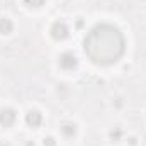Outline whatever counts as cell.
<instances>
[{"mask_svg": "<svg viewBox=\"0 0 146 146\" xmlns=\"http://www.w3.org/2000/svg\"><path fill=\"white\" fill-rule=\"evenodd\" d=\"M83 51L92 63L109 66L117 63L126 53V39L119 27L102 22L94 26L83 39Z\"/></svg>", "mask_w": 146, "mask_h": 146, "instance_id": "1", "label": "cell"}, {"mask_svg": "<svg viewBox=\"0 0 146 146\" xmlns=\"http://www.w3.org/2000/svg\"><path fill=\"white\" fill-rule=\"evenodd\" d=\"M58 65H60L61 70H65V72H72V70H75V68L78 66V58H76V54L72 53V51H65V53L60 54V58H58Z\"/></svg>", "mask_w": 146, "mask_h": 146, "instance_id": "2", "label": "cell"}, {"mask_svg": "<svg viewBox=\"0 0 146 146\" xmlns=\"http://www.w3.org/2000/svg\"><path fill=\"white\" fill-rule=\"evenodd\" d=\"M49 33H51L53 39L63 41V39H66V37L70 36V27H68V24L65 21H56V22H53Z\"/></svg>", "mask_w": 146, "mask_h": 146, "instance_id": "3", "label": "cell"}, {"mask_svg": "<svg viewBox=\"0 0 146 146\" xmlns=\"http://www.w3.org/2000/svg\"><path fill=\"white\" fill-rule=\"evenodd\" d=\"M15 121H17V114H15V110L14 109H10V107H3V109H0V126H3V127H10V126L15 124Z\"/></svg>", "mask_w": 146, "mask_h": 146, "instance_id": "4", "label": "cell"}, {"mask_svg": "<svg viewBox=\"0 0 146 146\" xmlns=\"http://www.w3.org/2000/svg\"><path fill=\"white\" fill-rule=\"evenodd\" d=\"M26 122L29 127H39L42 124V114L39 110H29L26 114Z\"/></svg>", "mask_w": 146, "mask_h": 146, "instance_id": "5", "label": "cell"}, {"mask_svg": "<svg viewBox=\"0 0 146 146\" xmlns=\"http://www.w3.org/2000/svg\"><path fill=\"white\" fill-rule=\"evenodd\" d=\"M60 129H61V134H63L65 138H73V136H76V124H75V122H63Z\"/></svg>", "mask_w": 146, "mask_h": 146, "instance_id": "6", "label": "cell"}, {"mask_svg": "<svg viewBox=\"0 0 146 146\" xmlns=\"http://www.w3.org/2000/svg\"><path fill=\"white\" fill-rule=\"evenodd\" d=\"M14 31V22L9 17H0V34H10Z\"/></svg>", "mask_w": 146, "mask_h": 146, "instance_id": "7", "label": "cell"}, {"mask_svg": "<svg viewBox=\"0 0 146 146\" xmlns=\"http://www.w3.org/2000/svg\"><path fill=\"white\" fill-rule=\"evenodd\" d=\"M109 136H110L112 141H119V139L122 138V129H121V127H114L109 133Z\"/></svg>", "mask_w": 146, "mask_h": 146, "instance_id": "8", "label": "cell"}, {"mask_svg": "<svg viewBox=\"0 0 146 146\" xmlns=\"http://www.w3.org/2000/svg\"><path fill=\"white\" fill-rule=\"evenodd\" d=\"M24 3L29 7H42L46 3V0H24Z\"/></svg>", "mask_w": 146, "mask_h": 146, "instance_id": "9", "label": "cell"}, {"mask_svg": "<svg viewBox=\"0 0 146 146\" xmlns=\"http://www.w3.org/2000/svg\"><path fill=\"white\" fill-rule=\"evenodd\" d=\"M44 146H56V141H54V138H51V136L44 138Z\"/></svg>", "mask_w": 146, "mask_h": 146, "instance_id": "10", "label": "cell"}, {"mask_svg": "<svg viewBox=\"0 0 146 146\" xmlns=\"http://www.w3.org/2000/svg\"><path fill=\"white\" fill-rule=\"evenodd\" d=\"M0 146H10V145H7V143H0Z\"/></svg>", "mask_w": 146, "mask_h": 146, "instance_id": "11", "label": "cell"}]
</instances>
